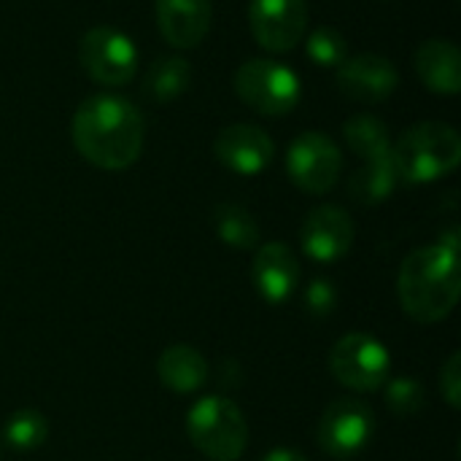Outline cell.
Masks as SVG:
<instances>
[{
  "label": "cell",
  "mask_w": 461,
  "mask_h": 461,
  "mask_svg": "<svg viewBox=\"0 0 461 461\" xmlns=\"http://www.w3.org/2000/svg\"><path fill=\"white\" fill-rule=\"evenodd\" d=\"M254 284L262 300L284 305L300 286V262L286 243H265L254 257Z\"/></svg>",
  "instance_id": "14"
},
{
  "label": "cell",
  "mask_w": 461,
  "mask_h": 461,
  "mask_svg": "<svg viewBox=\"0 0 461 461\" xmlns=\"http://www.w3.org/2000/svg\"><path fill=\"white\" fill-rule=\"evenodd\" d=\"M440 392L451 408H461V357L451 354L440 370Z\"/></svg>",
  "instance_id": "26"
},
{
  "label": "cell",
  "mask_w": 461,
  "mask_h": 461,
  "mask_svg": "<svg viewBox=\"0 0 461 461\" xmlns=\"http://www.w3.org/2000/svg\"><path fill=\"white\" fill-rule=\"evenodd\" d=\"M421 84L435 95L461 92V51L448 38H429L416 49L413 57Z\"/></svg>",
  "instance_id": "16"
},
{
  "label": "cell",
  "mask_w": 461,
  "mask_h": 461,
  "mask_svg": "<svg viewBox=\"0 0 461 461\" xmlns=\"http://www.w3.org/2000/svg\"><path fill=\"white\" fill-rule=\"evenodd\" d=\"M3 438L11 448L16 451H35L46 443L49 438V421L43 419V413L32 411V408H24V411H16L5 427H3Z\"/></svg>",
  "instance_id": "22"
},
{
  "label": "cell",
  "mask_w": 461,
  "mask_h": 461,
  "mask_svg": "<svg viewBox=\"0 0 461 461\" xmlns=\"http://www.w3.org/2000/svg\"><path fill=\"white\" fill-rule=\"evenodd\" d=\"M400 84V70L384 54L346 57L338 68V86L346 97L359 103L386 100Z\"/></svg>",
  "instance_id": "13"
},
{
  "label": "cell",
  "mask_w": 461,
  "mask_h": 461,
  "mask_svg": "<svg viewBox=\"0 0 461 461\" xmlns=\"http://www.w3.org/2000/svg\"><path fill=\"white\" fill-rule=\"evenodd\" d=\"M386 405L400 419H413L427 408V392L413 378H392L386 381Z\"/></svg>",
  "instance_id": "24"
},
{
  "label": "cell",
  "mask_w": 461,
  "mask_h": 461,
  "mask_svg": "<svg viewBox=\"0 0 461 461\" xmlns=\"http://www.w3.org/2000/svg\"><path fill=\"white\" fill-rule=\"evenodd\" d=\"M343 138L348 149L362 159H375L392 151V135L384 119L373 113H357L343 124Z\"/></svg>",
  "instance_id": "20"
},
{
  "label": "cell",
  "mask_w": 461,
  "mask_h": 461,
  "mask_svg": "<svg viewBox=\"0 0 461 461\" xmlns=\"http://www.w3.org/2000/svg\"><path fill=\"white\" fill-rule=\"evenodd\" d=\"M192 84V68L184 57H159L143 76V95L154 103H173Z\"/></svg>",
  "instance_id": "19"
},
{
  "label": "cell",
  "mask_w": 461,
  "mask_h": 461,
  "mask_svg": "<svg viewBox=\"0 0 461 461\" xmlns=\"http://www.w3.org/2000/svg\"><path fill=\"white\" fill-rule=\"evenodd\" d=\"M159 381L176 394H194L208 381V362L192 346H170L157 362Z\"/></svg>",
  "instance_id": "17"
},
{
  "label": "cell",
  "mask_w": 461,
  "mask_h": 461,
  "mask_svg": "<svg viewBox=\"0 0 461 461\" xmlns=\"http://www.w3.org/2000/svg\"><path fill=\"white\" fill-rule=\"evenodd\" d=\"M397 184H400V176H397V167H394V159L389 151L384 157L365 159V165L348 181V194L362 205H378L386 197H392Z\"/></svg>",
  "instance_id": "18"
},
{
  "label": "cell",
  "mask_w": 461,
  "mask_h": 461,
  "mask_svg": "<svg viewBox=\"0 0 461 461\" xmlns=\"http://www.w3.org/2000/svg\"><path fill=\"white\" fill-rule=\"evenodd\" d=\"M192 446L211 461H238L249 446V427L240 408L219 394L203 397L186 416Z\"/></svg>",
  "instance_id": "4"
},
{
  "label": "cell",
  "mask_w": 461,
  "mask_h": 461,
  "mask_svg": "<svg viewBox=\"0 0 461 461\" xmlns=\"http://www.w3.org/2000/svg\"><path fill=\"white\" fill-rule=\"evenodd\" d=\"M213 227L221 243H227L230 249L238 251H249L259 246V224L251 216V211H246L238 203H221L213 208Z\"/></svg>",
  "instance_id": "21"
},
{
  "label": "cell",
  "mask_w": 461,
  "mask_h": 461,
  "mask_svg": "<svg viewBox=\"0 0 461 461\" xmlns=\"http://www.w3.org/2000/svg\"><path fill=\"white\" fill-rule=\"evenodd\" d=\"M330 373L351 392H375L392 375V357L381 340L367 332H351L330 351Z\"/></svg>",
  "instance_id": "6"
},
{
  "label": "cell",
  "mask_w": 461,
  "mask_h": 461,
  "mask_svg": "<svg viewBox=\"0 0 461 461\" xmlns=\"http://www.w3.org/2000/svg\"><path fill=\"white\" fill-rule=\"evenodd\" d=\"M216 159L238 176H259L276 154L273 138L257 124H230L216 135Z\"/></svg>",
  "instance_id": "12"
},
{
  "label": "cell",
  "mask_w": 461,
  "mask_h": 461,
  "mask_svg": "<svg viewBox=\"0 0 461 461\" xmlns=\"http://www.w3.org/2000/svg\"><path fill=\"white\" fill-rule=\"evenodd\" d=\"M262 461H308L300 451L294 448H273L270 454H265Z\"/></svg>",
  "instance_id": "27"
},
{
  "label": "cell",
  "mask_w": 461,
  "mask_h": 461,
  "mask_svg": "<svg viewBox=\"0 0 461 461\" xmlns=\"http://www.w3.org/2000/svg\"><path fill=\"white\" fill-rule=\"evenodd\" d=\"M459 230H448L438 243L413 251L397 278L402 311L419 324H438L451 316L461 294Z\"/></svg>",
  "instance_id": "2"
},
{
  "label": "cell",
  "mask_w": 461,
  "mask_h": 461,
  "mask_svg": "<svg viewBox=\"0 0 461 461\" xmlns=\"http://www.w3.org/2000/svg\"><path fill=\"white\" fill-rule=\"evenodd\" d=\"M81 68L100 86H124L138 73V49L116 27H92L78 43Z\"/></svg>",
  "instance_id": "7"
},
{
  "label": "cell",
  "mask_w": 461,
  "mask_h": 461,
  "mask_svg": "<svg viewBox=\"0 0 461 461\" xmlns=\"http://www.w3.org/2000/svg\"><path fill=\"white\" fill-rule=\"evenodd\" d=\"M305 41V54L319 68H340V62L348 57V43L340 30L335 27H316Z\"/></svg>",
  "instance_id": "23"
},
{
  "label": "cell",
  "mask_w": 461,
  "mask_h": 461,
  "mask_svg": "<svg viewBox=\"0 0 461 461\" xmlns=\"http://www.w3.org/2000/svg\"><path fill=\"white\" fill-rule=\"evenodd\" d=\"M303 303L311 316H330L338 308V286L327 278H313L305 286Z\"/></svg>",
  "instance_id": "25"
},
{
  "label": "cell",
  "mask_w": 461,
  "mask_h": 461,
  "mask_svg": "<svg viewBox=\"0 0 461 461\" xmlns=\"http://www.w3.org/2000/svg\"><path fill=\"white\" fill-rule=\"evenodd\" d=\"M392 159L400 181L432 184L459 167V132L446 122H419L392 143Z\"/></svg>",
  "instance_id": "3"
},
{
  "label": "cell",
  "mask_w": 461,
  "mask_h": 461,
  "mask_svg": "<svg viewBox=\"0 0 461 461\" xmlns=\"http://www.w3.org/2000/svg\"><path fill=\"white\" fill-rule=\"evenodd\" d=\"M343 170V154L324 132H303L286 151V173L308 194L330 192Z\"/></svg>",
  "instance_id": "8"
},
{
  "label": "cell",
  "mask_w": 461,
  "mask_h": 461,
  "mask_svg": "<svg viewBox=\"0 0 461 461\" xmlns=\"http://www.w3.org/2000/svg\"><path fill=\"white\" fill-rule=\"evenodd\" d=\"M373 435H375V416L357 397L335 400L324 411V416L319 421V432H316L321 451L335 459L357 456L359 451H365L370 446Z\"/></svg>",
  "instance_id": "9"
},
{
  "label": "cell",
  "mask_w": 461,
  "mask_h": 461,
  "mask_svg": "<svg viewBox=\"0 0 461 461\" xmlns=\"http://www.w3.org/2000/svg\"><path fill=\"white\" fill-rule=\"evenodd\" d=\"M235 92L251 111L262 116H286L297 108L303 97V84L289 65L254 57L238 68Z\"/></svg>",
  "instance_id": "5"
},
{
  "label": "cell",
  "mask_w": 461,
  "mask_h": 461,
  "mask_svg": "<svg viewBox=\"0 0 461 461\" xmlns=\"http://www.w3.org/2000/svg\"><path fill=\"white\" fill-rule=\"evenodd\" d=\"M143 113L122 95L86 97L70 122L78 154L100 170H124L143 151Z\"/></svg>",
  "instance_id": "1"
},
{
  "label": "cell",
  "mask_w": 461,
  "mask_h": 461,
  "mask_svg": "<svg viewBox=\"0 0 461 461\" xmlns=\"http://www.w3.org/2000/svg\"><path fill=\"white\" fill-rule=\"evenodd\" d=\"M211 19V0H157V27L173 49H194L203 43Z\"/></svg>",
  "instance_id": "15"
},
{
  "label": "cell",
  "mask_w": 461,
  "mask_h": 461,
  "mask_svg": "<svg viewBox=\"0 0 461 461\" xmlns=\"http://www.w3.org/2000/svg\"><path fill=\"white\" fill-rule=\"evenodd\" d=\"M300 240H303V251L311 259L321 265L338 262L354 246V221L338 205H319L305 216Z\"/></svg>",
  "instance_id": "11"
},
{
  "label": "cell",
  "mask_w": 461,
  "mask_h": 461,
  "mask_svg": "<svg viewBox=\"0 0 461 461\" xmlns=\"http://www.w3.org/2000/svg\"><path fill=\"white\" fill-rule=\"evenodd\" d=\"M249 27L254 41L270 51H292L308 32V3L305 0H251Z\"/></svg>",
  "instance_id": "10"
}]
</instances>
